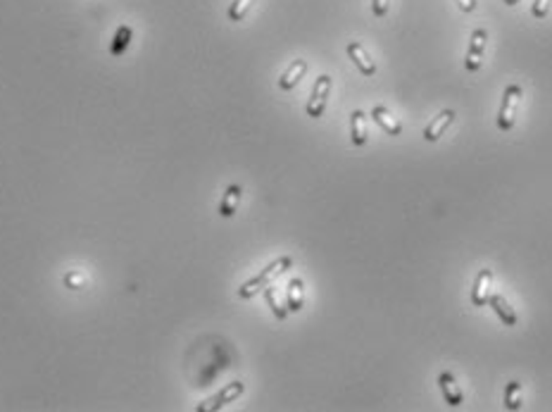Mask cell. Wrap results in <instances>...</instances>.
<instances>
[{
    "mask_svg": "<svg viewBox=\"0 0 552 412\" xmlns=\"http://www.w3.org/2000/svg\"><path fill=\"white\" fill-rule=\"evenodd\" d=\"M65 286H67V289H74V291L84 289V286H86V274H81V272H67V274H65Z\"/></svg>",
    "mask_w": 552,
    "mask_h": 412,
    "instance_id": "obj_21",
    "label": "cell"
},
{
    "mask_svg": "<svg viewBox=\"0 0 552 412\" xmlns=\"http://www.w3.org/2000/svg\"><path fill=\"white\" fill-rule=\"evenodd\" d=\"M345 53H348V58L353 60V65L360 70L365 77H374L376 74V62L372 60V55L365 51V46L357 41H350L348 46H345Z\"/></svg>",
    "mask_w": 552,
    "mask_h": 412,
    "instance_id": "obj_7",
    "label": "cell"
},
{
    "mask_svg": "<svg viewBox=\"0 0 552 412\" xmlns=\"http://www.w3.org/2000/svg\"><path fill=\"white\" fill-rule=\"evenodd\" d=\"M503 403H505V408L510 410V412L522 410V384H519L517 379H512V382L505 384Z\"/></svg>",
    "mask_w": 552,
    "mask_h": 412,
    "instance_id": "obj_17",
    "label": "cell"
},
{
    "mask_svg": "<svg viewBox=\"0 0 552 412\" xmlns=\"http://www.w3.org/2000/svg\"><path fill=\"white\" fill-rule=\"evenodd\" d=\"M455 3H457V8H460L462 12H467V15H472V12L479 8L476 0H455Z\"/></svg>",
    "mask_w": 552,
    "mask_h": 412,
    "instance_id": "obj_23",
    "label": "cell"
},
{
    "mask_svg": "<svg viewBox=\"0 0 552 412\" xmlns=\"http://www.w3.org/2000/svg\"><path fill=\"white\" fill-rule=\"evenodd\" d=\"M522 86L519 84H507L505 93H503V103L498 108V117H495V124H498L500 131H510L514 124H517V110L519 103H522Z\"/></svg>",
    "mask_w": 552,
    "mask_h": 412,
    "instance_id": "obj_2",
    "label": "cell"
},
{
    "mask_svg": "<svg viewBox=\"0 0 552 412\" xmlns=\"http://www.w3.org/2000/svg\"><path fill=\"white\" fill-rule=\"evenodd\" d=\"M331 86H334V79H331L329 74H319L317 81H315V86H312L310 98H307V105H305L307 117H312V120H319V117L324 115L326 105H329Z\"/></svg>",
    "mask_w": 552,
    "mask_h": 412,
    "instance_id": "obj_3",
    "label": "cell"
},
{
    "mask_svg": "<svg viewBox=\"0 0 552 412\" xmlns=\"http://www.w3.org/2000/svg\"><path fill=\"white\" fill-rule=\"evenodd\" d=\"M503 3H505V5H510V8H512V5H517L519 0H503Z\"/></svg>",
    "mask_w": 552,
    "mask_h": 412,
    "instance_id": "obj_24",
    "label": "cell"
},
{
    "mask_svg": "<svg viewBox=\"0 0 552 412\" xmlns=\"http://www.w3.org/2000/svg\"><path fill=\"white\" fill-rule=\"evenodd\" d=\"M455 117H457V112H455V110H443V112H438V115L434 117V120H431L429 124H426V129H424V141L436 143V141L445 134V131H448L450 127H453Z\"/></svg>",
    "mask_w": 552,
    "mask_h": 412,
    "instance_id": "obj_8",
    "label": "cell"
},
{
    "mask_svg": "<svg viewBox=\"0 0 552 412\" xmlns=\"http://www.w3.org/2000/svg\"><path fill=\"white\" fill-rule=\"evenodd\" d=\"M293 267V258L291 255H281V258L272 260L269 265L265 267L262 272H257L253 279H248L246 284H241V289H238V298H243V301H250V298H255L257 293H262L267 289L269 284H274V279H279L281 274L286 270H291Z\"/></svg>",
    "mask_w": 552,
    "mask_h": 412,
    "instance_id": "obj_1",
    "label": "cell"
},
{
    "mask_svg": "<svg viewBox=\"0 0 552 412\" xmlns=\"http://www.w3.org/2000/svg\"><path fill=\"white\" fill-rule=\"evenodd\" d=\"M243 393H246V384H243V382H231V384L224 386L222 391H217L212 398H207V401L200 403V405H198V412H217V410L227 408L229 403L238 401V398H241Z\"/></svg>",
    "mask_w": 552,
    "mask_h": 412,
    "instance_id": "obj_4",
    "label": "cell"
},
{
    "mask_svg": "<svg viewBox=\"0 0 552 412\" xmlns=\"http://www.w3.org/2000/svg\"><path fill=\"white\" fill-rule=\"evenodd\" d=\"M286 308L288 312H300L305 308V282L300 277H293L286 286Z\"/></svg>",
    "mask_w": 552,
    "mask_h": 412,
    "instance_id": "obj_14",
    "label": "cell"
},
{
    "mask_svg": "<svg viewBox=\"0 0 552 412\" xmlns=\"http://www.w3.org/2000/svg\"><path fill=\"white\" fill-rule=\"evenodd\" d=\"M131 41H134V29L129 27V24H119L115 36H112L110 41V55L112 58H122L124 53L129 51Z\"/></svg>",
    "mask_w": 552,
    "mask_h": 412,
    "instance_id": "obj_15",
    "label": "cell"
},
{
    "mask_svg": "<svg viewBox=\"0 0 552 412\" xmlns=\"http://www.w3.org/2000/svg\"><path fill=\"white\" fill-rule=\"evenodd\" d=\"M307 67H310V65H307V60H293L291 65H288V70L279 77V89L281 91H293V89H296L300 81L305 79Z\"/></svg>",
    "mask_w": 552,
    "mask_h": 412,
    "instance_id": "obj_12",
    "label": "cell"
},
{
    "mask_svg": "<svg viewBox=\"0 0 552 412\" xmlns=\"http://www.w3.org/2000/svg\"><path fill=\"white\" fill-rule=\"evenodd\" d=\"M438 389H441V396L443 401L450 405V408H460L464 403V393L460 389V384H457L455 374L453 372H441L438 374Z\"/></svg>",
    "mask_w": 552,
    "mask_h": 412,
    "instance_id": "obj_6",
    "label": "cell"
},
{
    "mask_svg": "<svg viewBox=\"0 0 552 412\" xmlns=\"http://www.w3.org/2000/svg\"><path fill=\"white\" fill-rule=\"evenodd\" d=\"M350 141H353V146L367 143V115L362 110L350 112Z\"/></svg>",
    "mask_w": 552,
    "mask_h": 412,
    "instance_id": "obj_16",
    "label": "cell"
},
{
    "mask_svg": "<svg viewBox=\"0 0 552 412\" xmlns=\"http://www.w3.org/2000/svg\"><path fill=\"white\" fill-rule=\"evenodd\" d=\"M265 301H267V305H269V308H272V312H274V317H276V320H281V322H284L286 317H288V308H286L284 303L279 301V291H276L272 284H269L267 289H265Z\"/></svg>",
    "mask_w": 552,
    "mask_h": 412,
    "instance_id": "obj_18",
    "label": "cell"
},
{
    "mask_svg": "<svg viewBox=\"0 0 552 412\" xmlns=\"http://www.w3.org/2000/svg\"><path fill=\"white\" fill-rule=\"evenodd\" d=\"M255 3H257V0H234V3L229 5V10H227L229 22H243L248 17V12L253 10Z\"/></svg>",
    "mask_w": 552,
    "mask_h": 412,
    "instance_id": "obj_19",
    "label": "cell"
},
{
    "mask_svg": "<svg viewBox=\"0 0 552 412\" xmlns=\"http://www.w3.org/2000/svg\"><path fill=\"white\" fill-rule=\"evenodd\" d=\"M488 305L493 308V312L498 315V320L505 324V327H517L519 317H517V310L512 308L510 301L503 296V293H491L488 296Z\"/></svg>",
    "mask_w": 552,
    "mask_h": 412,
    "instance_id": "obj_9",
    "label": "cell"
},
{
    "mask_svg": "<svg viewBox=\"0 0 552 412\" xmlns=\"http://www.w3.org/2000/svg\"><path fill=\"white\" fill-rule=\"evenodd\" d=\"M369 117L376 122V127L384 129V134H388V136H400V134H403V122H400L398 117H393V112L388 108H384V105H376Z\"/></svg>",
    "mask_w": 552,
    "mask_h": 412,
    "instance_id": "obj_10",
    "label": "cell"
},
{
    "mask_svg": "<svg viewBox=\"0 0 552 412\" xmlns=\"http://www.w3.org/2000/svg\"><path fill=\"white\" fill-rule=\"evenodd\" d=\"M491 284H493V270H481L479 274H476L474 286H472V305L474 308H483V305H488Z\"/></svg>",
    "mask_w": 552,
    "mask_h": 412,
    "instance_id": "obj_11",
    "label": "cell"
},
{
    "mask_svg": "<svg viewBox=\"0 0 552 412\" xmlns=\"http://www.w3.org/2000/svg\"><path fill=\"white\" fill-rule=\"evenodd\" d=\"M243 201V189L238 184H231L224 189V196H222V203H219V215L222 217H234L238 212V205Z\"/></svg>",
    "mask_w": 552,
    "mask_h": 412,
    "instance_id": "obj_13",
    "label": "cell"
},
{
    "mask_svg": "<svg viewBox=\"0 0 552 412\" xmlns=\"http://www.w3.org/2000/svg\"><path fill=\"white\" fill-rule=\"evenodd\" d=\"M388 10H391V0H372V12H374V17L384 20V17L388 15Z\"/></svg>",
    "mask_w": 552,
    "mask_h": 412,
    "instance_id": "obj_22",
    "label": "cell"
},
{
    "mask_svg": "<svg viewBox=\"0 0 552 412\" xmlns=\"http://www.w3.org/2000/svg\"><path fill=\"white\" fill-rule=\"evenodd\" d=\"M486 46H488V31L486 29H474L472 39H469L467 55H464V70L467 72H479L481 70Z\"/></svg>",
    "mask_w": 552,
    "mask_h": 412,
    "instance_id": "obj_5",
    "label": "cell"
},
{
    "mask_svg": "<svg viewBox=\"0 0 552 412\" xmlns=\"http://www.w3.org/2000/svg\"><path fill=\"white\" fill-rule=\"evenodd\" d=\"M550 8H552V0H533L531 15L536 17V20H545V17L550 15Z\"/></svg>",
    "mask_w": 552,
    "mask_h": 412,
    "instance_id": "obj_20",
    "label": "cell"
}]
</instances>
